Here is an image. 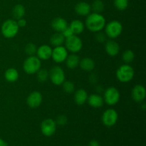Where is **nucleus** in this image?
<instances>
[{
    "label": "nucleus",
    "mask_w": 146,
    "mask_h": 146,
    "mask_svg": "<svg viewBox=\"0 0 146 146\" xmlns=\"http://www.w3.org/2000/svg\"><path fill=\"white\" fill-rule=\"evenodd\" d=\"M106 24V19L102 14L98 13H91L87 16L85 26L92 32H98L103 30Z\"/></svg>",
    "instance_id": "obj_1"
},
{
    "label": "nucleus",
    "mask_w": 146,
    "mask_h": 146,
    "mask_svg": "<svg viewBox=\"0 0 146 146\" xmlns=\"http://www.w3.org/2000/svg\"><path fill=\"white\" fill-rule=\"evenodd\" d=\"M19 30L18 24L15 19L6 20L4 21L1 27V31L2 35L7 38H12L17 35Z\"/></svg>",
    "instance_id": "obj_2"
},
{
    "label": "nucleus",
    "mask_w": 146,
    "mask_h": 146,
    "mask_svg": "<svg viewBox=\"0 0 146 146\" xmlns=\"http://www.w3.org/2000/svg\"><path fill=\"white\" fill-rule=\"evenodd\" d=\"M116 78L120 82L128 83L132 81L135 76V71L133 68L129 64H123L117 69Z\"/></svg>",
    "instance_id": "obj_3"
},
{
    "label": "nucleus",
    "mask_w": 146,
    "mask_h": 146,
    "mask_svg": "<svg viewBox=\"0 0 146 146\" xmlns=\"http://www.w3.org/2000/svg\"><path fill=\"white\" fill-rule=\"evenodd\" d=\"M41 67V60L36 56H29L24 60L23 64V69L29 75L36 74Z\"/></svg>",
    "instance_id": "obj_4"
},
{
    "label": "nucleus",
    "mask_w": 146,
    "mask_h": 146,
    "mask_svg": "<svg viewBox=\"0 0 146 146\" xmlns=\"http://www.w3.org/2000/svg\"><path fill=\"white\" fill-rule=\"evenodd\" d=\"M104 29H105V34L106 36L111 39L118 38L122 34L123 29L122 24L117 20H113L108 22V24H106Z\"/></svg>",
    "instance_id": "obj_5"
},
{
    "label": "nucleus",
    "mask_w": 146,
    "mask_h": 146,
    "mask_svg": "<svg viewBox=\"0 0 146 146\" xmlns=\"http://www.w3.org/2000/svg\"><path fill=\"white\" fill-rule=\"evenodd\" d=\"M65 47L67 51L76 54L81 51L83 48L82 40L78 36V35H72L71 36L68 37L65 39Z\"/></svg>",
    "instance_id": "obj_6"
},
{
    "label": "nucleus",
    "mask_w": 146,
    "mask_h": 146,
    "mask_svg": "<svg viewBox=\"0 0 146 146\" xmlns=\"http://www.w3.org/2000/svg\"><path fill=\"white\" fill-rule=\"evenodd\" d=\"M121 98V94L118 88L111 86L107 88L104 94V103L108 106H114L118 104Z\"/></svg>",
    "instance_id": "obj_7"
},
{
    "label": "nucleus",
    "mask_w": 146,
    "mask_h": 146,
    "mask_svg": "<svg viewBox=\"0 0 146 146\" xmlns=\"http://www.w3.org/2000/svg\"><path fill=\"white\" fill-rule=\"evenodd\" d=\"M49 72V79L55 86H61L65 81L66 75L64 69L58 66H53Z\"/></svg>",
    "instance_id": "obj_8"
},
{
    "label": "nucleus",
    "mask_w": 146,
    "mask_h": 146,
    "mask_svg": "<svg viewBox=\"0 0 146 146\" xmlns=\"http://www.w3.org/2000/svg\"><path fill=\"white\" fill-rule=\"evenodd\" d=\"M118 119V114L115 109L108 108L106 110L102 115V122L107 127H112L116 124Z\"/></svg>",
    "instance_id": "obj_9"
},
{
    "label": "nucleus",
    "mask_w": 146,
    "mask_h": 146,
    "mask_svg": "<svg viewBox=\"0 0 146 146\" xmlns=\"http://www.w3.org/2000/svg\"><path fill=\"white\" fill-rule=\"evenodd\" d=\"M56 131V123L52 118H46L41 123V133L46 137H51Z\"/></svg>",
    "instance_id": "obj_10"
},
{
    "label": "nucleus",
    "mask_w": 146,
    "mask_h": 146,
    "mask_svg": "<svg viewBox=\"0 0 146 146\" xmlns=\"http://www.w3.org/2000/svg\"><path fill=\"white\" fill-rule=\"evenodd\" d=\"M68 51L64 46H56L52 48V54H51V58L53 61H55L57 64H61L64 62L68 56Z\"/></svg>",
    "instance_id": "obj_11"
},
{
    "label": "nucleus",
    "mask_w": 146,
    "mask_h": 146,
    "mask_svg": "<svg viewBox=\"0 0 146 146\" xmlns=\"http://www.w3.org/2000/svg\"><path fill=\"white\" fill-rule=\"evenodd\" d=\"M43 101L42 94L39 91H34L29 94L27 98V104L29 108H37L41 106Z\"/></svg>",
    "instance_id": "obj_12"
},
{
    "label": "nucleus",
    "mask_w": 146,
    "mask_h": 146,
    "mask_svg": "<svg viewBox=\"0 0 146 146\" xmlns=\"http://www.w3.org/2000/svg\"><path fill=\"white\" fill-rule=\"evenodd\" d=\"M131 97L137 103H141L146 97V90L143 86L141 84L135 85L131 91Z\"/></svg>",
    "instance_id": "obj_13"
},
{
    "label": "nucleus",
    "mask_w": 146,
    "mask_h": 146,
    "mask_svg": "<svg viewBox=\"0 0 146 146\" xmlns=\"http://www.w3.org/2000/svg\"><path fill=\"white\" fill-rule=\"evenodd\" d=\"M51 54H52V48L49 45L43 44L37 48L36 54L40 60L46 61L51 58Z\"/></svg>",
    "instance_id": "obj_14"
},
{
    "label": "nucleus",
    "mask_w": 146,
    "mask_h": 146,
    "mask_svg": "<svg viewBox=\"0 0 146 146\" xmlns=\"http://www.w3.org/2000/svg\"><path fill=\"white\" fill-rule=\"evenodd\" d=\"M105 50L108 56L114 57L119 54L120 46L118 43L114 40H108L105 44Z\"/></svg>",
    "instance_id": "obj_15"
},
{
    "label": "nucleus",
    "mask_w": 146,
    "mask_h": 146,
    "mask_svg": "<svg viewBox=\"0 0 146 146\" xmlns=\"http://www.w3.org/2000/svg\"><path fill=\"white\" fill-rule=\"evenodd\" d=\"M87 103L91 107L94 108H99L102 107L104 104V98L100 95L96 94H93L88 96Z\"/></svg>",
    "instance_id": "obj_16"
},
{
    "label": "nucleus",
    "mask_w": 146,
    "mask_h": 146,
    "mask_svg": "<svg viewBox=\"0 0 146 146\" xmlns=\"http://www.w3.org/2000/svg\"><path fill=\"white\" fill-rule=\"evenodd\" d=\"M75 11L81 17H87L88 14H91V5L85 1H81L76 5Z\"/></svg>",
    "instance_id": "obj_17"
},
{
    "label": "nucleus",
    "mask_w": 146,
    "mask_h": 146,
    "mask_svg": "<svg viewBox=\"0 0 146 146\" xmlns=\"http://www.w3.org/2000/svg\"><path fill=\"white\" fill-rule=\"evenodd\" d=\"M51 25L56 32L61 33L68 27V23L65 19L61 18V17H56L52 20Z\"/></svg>",
    "instance_id": "obj_18"
},
{
    "label": "nucleus",
    "mask_w": 146,
    "mask_h": 146,
    "mask_svg": "<svg viewBox=\"0 0 146 146\" xmlns=\"http://www.w3.org/2000/svg\"><path fill=\"white\" fill-rule=\"evenodd\" d=\"M88 97V93L84 88H79V89L76 90L74 93V101L78 106L85 104L87 102Z\"/></svg>",
    "instance_id": "obj_19"
},
{
    "label": "nucleus",
    "mask_w": 146,
    "mask_h": 146,
    "mask_svg": "<svg viewBox=\"0 0 146 146\" xmlns=\"http://www.w3.org/2000/svg\"><path fill=\"white\" fill-rule=\"evenodd\" d=\"M69 27L72 30L74 35H79L84 32V29H85V24L81 20L74 19L71 22Z\"/></svg>",
    "instance_id": "obj_20"
},
{
    "label": "nucleus",
    "mask_w": 146,
    "mask_h": 146,
    "mask_svg": "<svg viewBox=\"0 0 146 146\" xmlns=\"http://www.w3.org/2000/svg\"><path fill=\"white\" fill-rule=\"evenodd\" d=\"M80 58L78 55L76 54H71L70 55H68L66 59V65L67 68L69 69H75L78 66H79L80 63Z\"/></svg>",
    "instance_id": "obj_21"
},
{
    "label": "nucleus",
    "mask_w": 146,
    "mask_h": 146,
    "mask_svg": "<svg viewBox=\"0 0 146 146\" xmlns=\"http://www.w3.org/2000/svg\"><path fill=\"white\" fill-rule=\"evenodd\" d=\"M79 66L82 70L89 72V71H93L95 68L96 64L95 61L92 58L86 57V58H84L81 60H80Z\"/></svg>",
    "instance_id": "obj_22"
},
{
    "label": "nucleus",
    "mask_w": 146,
    "mask_h": 146,
    "mask_svg": "<svg viewBox=\"0 0 146 146\" xmlns=\"http://www.w3.org/2000/svg\"><path fill=\"white\" fill-rule=\"evenodd\" d=\"M65 37L63 36V34L61 32L54 33L50 37V44L54 47L63 46V44L65 42Z\"/></svg>",
    "instance_id": "obj_23"
},
{
    "label": "nucleus",
    "mask_w": 146,
    "mask_h": 146,
    "mask_svg": "<svg viewBox=\"0 0 146 146\" xmlns=\"http://www.w3.org/2000/svg\"><path fill=\"white\" fill-rule=\"evenodd\" d=\"M4 77L8 82L14 83L19 79V74L18 71L16 68H9L4 73Z\"/></svg>",
    "instance_id": "obj_24"
},
{
    "label": "nucleus",
    "mask_w": 146,
    "mask_h": 146,
    "mask_svg": "<svg viewBox=\"0 0 146 146\" xmlns=\"http://www.w3.org/2000/svg\"><path fill=\"white\" fill-rule=\"evenodd\" d=\"M26 10L22 4H17L14 6L12 10V15L15 19L18 20L19 19L24 18L25 15Z\"/></svg>",
    "instance_id": "obj_25"
},
{
    "label": "nucleus",
    "mask_w": 146,
    "mask_h": 146,
    "mask_svg": "<svg viewBox=\"0 0 146 146\" xmlns=\"http://www.w3.org/2000/svg\"><path fill=\"white\" fill-rule=\"evenodd\" d=\"M135 53L131 49L125 50L122 54V60L126 64H129L132 63L135 59Z\"/></svg>",
    "instance_id": "obj_26"
},
{
    "label": "nucleus",
    "mask_w": 146,
    "mask_h": 146,
    "mask_svg": "<svg viewBox=\"0 0 146 146\" xmlns=\"http://www.w3.org/2000/svg\"><path fill=\"white\" fill-rule=\"evenodd\" d=\"M36 78L39 82H46L49 78V72L45 68H40L36 73Z\"/></svg>",
    "instance_id": "obj_27"
},
{
    "label": "nucleus",
    "mask_w": 146,
    "mask_h": 146,
    "mask_svg": "<svg viewBox=\"0 0 146 146\" xmlns=\"http://www.w3.org/2000/svg\"><path fill=\"white\" fill-rule=\"evenodd\" d=\"M91 8L93 12L101 14L104 9V3L101 0H95L91 4Z\"/></svg>",
    "instance_id": "obj_28"
},
{
    "label": "nucleus",
    "mask_w": 146,
    "mask_h": 146,
    "mask_svg": "<svg viewBox=\"0 0 146 146\" xmlns=\"http://www.w3.org/2000/svg\"><path fill=\"white\" fill-rule=\"evenodd\" d=\"M129 4V0H114V6L119 11L126 9Z\"/></svg>",
    "instance_id": "obj_29"
},
{
    "label": "nucleus",
    "mask_w": 146,
    "mask_h": 146,
    "mask_svg": "<svg viewBox=\"0 0 146 146\" xmlns=\"http://www.w3.org/2000/svg\"><path fill=\"white\" fill-rule=\"evenodd\" d=\"M62 87L64 92L67 94H72L75 91V85L72 81H65L62 84Z\"/></svg>",
    "instance_id": "obj_30"
},
{
    "label": "nucleus",
    "mask_w": 146,
    "mask_h": 146,
    "mask_svg": "<svg viewBox=\"0 0 146 146\" xmlns=\"http://www.w3.org/2000/svg\"><path fill=\"white\" fill-rule=\"evenodd\" d=\"M24 51H25V53L29 56H35V54H36L37 47L34 44L29 43V44L26 45Z\"/></svg>",
    "instance_id": "obj_31"
},
{
    "label": "nucleus",
    "mask_w": 146,
    "mask_h": 146,
    "mask_svg": "<svg viewBox=\"0 0 146 146\" xmlns=\"http://www.w3.org/2000/svg\"><path fill=\"white\" fill-rule=\"evenodd\" d=\"M67 122H68V118L65 115H59L56 118V125H61V126L65 125Z\"/></svg>",
    "instance_id": "obj_32"
},
{
    "label": "nucleus",
    "mask_w": 146,
    "mask_h": 146,
    "mask_svg": "<svg viewBox=\"0 0 146 146\" xmlns=\"http://www.w3.org/2000/svg\"><path fill=\"white\" fill-rule=\"evenodd\" d=\"M96 39L98 42L99 43H104L106 41V35L104 33L101 32V31H98L96 32Z\"/></svg>",
    "instance_id": "obj_33"
},
{
    "label": "nucleus",
    "mask_w": 146,
    "mask_h": 146,
    "mask_svg": "<svg viewBox=\"0 0 146 146\" xmlns=\"http://www.w3.org/2000/svg\"><path fill=\"white\" fill-rule=\"evenodd\" d=\"M61 34H62L63 36L65 37V38H68V37H70V36H71L72 35H74V33H73L72 30L70 29L69 27H67L65 29L62 31V32H61Z\"/></svg>",
    "instance_id": "obj_34"
},
{
    "label": "nucleus",
    "mask_w": 146,
    "mask_h": 146,
    "mask_svg": "<svg viewBox=\"0 0 146 146\" xmlns=\"http://www.w3.org/2000/svg\"><path fill=\"white\" fill-rule=\"evenodd\" d=\"M17 22L19 28H24V27H25L27 24V20L24 18H21V19H18L17 21Z\"/></svg>",
    "instance_id": "obj_35"
},
{
    "label": "nucleus",
    "mask_w": 146,
    "mask_h": 146,
    "mask_svg": "<svg viewBox=\"0 0 146 146\" xmlns=\"http://www.w3.org/2000/svg\"><path fill=\"white\" fill-rule=\"evenodd\" d=\"M88 146H100V143L98 141H96V140H93L88 144Z\"/></svg>",
    "instance_id": "obj_36"
},
{
    "label": "nucleus",
    "mask_w": 146,
    "mask_h": 146,
    "mask_svg": "<svg viewBox=\"0 0 146 146\" xmlns=\"http://www.w3.org/2000/svg\"><path fill=\"white\" fill-rule=\"evenodd\" d=\"M0 146H7V142L1 138H0Z\"/></svg>",
    "instance_id": "obj_37"
},
{
    "label": "nucleus",
    "mask_w": 146,
    "mask_h": 146,
    "mask_svg": "<svg viewBox=\"0 0 146 146\" xmlns=\"http://www.w3.org/2000/svg\"><path fill=\"white\" fill-rule=\"evenodd\" d=\"M145 106H146L145 104H143V105L142 106V108H143V109L145 110Z\"/></svg>",
    "instance_id": "obj_38"
}]
</instances>
